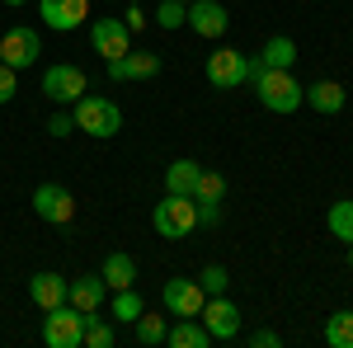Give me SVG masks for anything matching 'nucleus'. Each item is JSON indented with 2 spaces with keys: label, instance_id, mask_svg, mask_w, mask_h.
<instances>
[{
  "label": "nucleus",
  "instance_id": "5701e85b",
  "mask_svg": "<svg viewBox=\"0 0 353 348\" xmlns=\"http://www.w3.org/2000/svg\"><path fill=\"white\" fill-rule=\"evenodd\" d=\"M141 311H146V301H141V292H137V287H123V292H113V320L132 325Z\"/></svg>",
  "mask_w": 353,
  "mask_h": 348
},
{
  "label": "nucleus",
  "instance_id": "4468645a",
  "mask_svg": "<svg viewBox=\"0 0 353 348\" xmlns=\"http://www.w3.org/2000/svg\"><path fill=\"white\" fill-rule=\"evenodd\" d=\"M104 296H109V283H104L99 273H81V278L66 283V301H71L76 311H99Z\"/></svg>",
  "mask_w": 353,
  "mask_h": 348
},
{
  "label": "nucleus",
  "instance_id": "6ab92c4d",
  "mask_svg": "<svg viewBox=\"0 0 353 348\" xmlns=\"http://www.w3.org/2000/svg\"><path fill=\"white\" fill-rule=\"evenodd\" d=\"M99 278L109 283L113 292H123V287H132V283H137V264H132V254H123V249H113L109 259H104V268H99Z\"/></svg>",
  "mask_w": 353,
  "mask_h": 348
},
{
  "label": "nucleus",
  "instance_id": "393cba45",
  "mask_svg": "<svg viewBox=\"0 0 353 348\" xmlns=\"http://www.w3.org/2000/svg\"><path fill=\"white\" fill-rule=\"evenodd\" d=\"M325 344L330 348H353V311H339L325 320Z\"/></svg>",
  "mask_w": 353,
  "mask_h": 348
},
{
  "label": "nucleus",
  "instance_id": "cd10ccee",
  "mask_svg": "<svg viewBox=\"0 0 353 348\" xmlns=\"http://www.w3.org/2000/svg\"><path fill=\"white\" fill-rule=\"evenodd\" d=\"M198 287H203L208 296H226V287H231V273H226L221 264H208L203 273H198Z\"/></svg>",
  "mask_w": 353,
  "mask_h": 348
},
{
  "label": "nucleus",
  "instance_id": "6e6552de",
  "mask_svg": "<svg viewBox=\"0 0 353 348\" xmlns=\"http://www.w3.org/2000/svg\"><path fill=\"white\" fill-rule=\"evenodd\" d=\"M33 212L43 221H52V226H71L76 221V198L61 184H38L33 188Z\"/></svg>",
  "mask_w": 353,
  "mask_h": 348
},
{
  "label": "nucleus",
  "instance_id": "0eeeda50",
  "mask_svg": "<svg viewBox=\"0 0 353 348\" xmlns=\"http://www.w3.org/2000/svg\"><path fill=\"white\" fill-rule=\"evenodd\" d=\"M38 52H43V38H38V28H28V24H14L5 38H0V61H5V66H14V71L33 66Z\"/></svg>",
  "mask_w": 353,
  "mask_h": 348
},
{
  "label": "nucleus",
  "instance_id": "c9c22d12",
  "mask_svg": "<svg viewBox=\"0 0 353 348\" xmlns=\"http://www.w3.org/2000/svg\"><path fill=\"white\" fill-rule=\"evenodd\" d=\"M349 268H353V245H349Z\"/></svg>",
  "mask_w": 353,
  "mask_h": 348
},
{
  "label": "nucleus",
  "instance_id": "20e7f679",
  "mask_svg": "<svg viewBox=\"0 0 353 348\" xmlns=\"http://www.w3.org/2000/svg\"><path fill=\"white\" fill-rule=\"evenodd\" d=\"M43 344L48 348H81L85 344V311H76L71 301L52 306L43 316Z\"/></svg>",
  "mask_w": 353,
  "mask_h": 348
},
{
  "label": "nucleus",
  "instance_id": "4be33fe9",
  "mask_svg": "<svg viewBox=\"0 0 353 348\" xmlns=\"http://www.w3.org/2000/svg\"><path fill=\"white\" fill-rule=\"evenodd\" d=\"M330 236L334 240H344V245H353V198H339L334 207H330Z\"/></svg>",
  "mask_w": 353,
  "mask_h": 348
},
{
  "label": "nucleus",
  "instance_id": "7ed1b4c3",
  "mask_svg": "<svg viewBox=\"0 0 353 348\" xmlns=\"http://www.w3.org/2000/svg\"><path fill=\"white\" fill-rule=\"evenodd\" d=\"M254 94H259V104L269 108V113H297L301 99H306V90L297 85L292 71H269V66H264V76L254 81Z\"/></svg>",
  "mask_w": 353,
  "mask_h": 348
},
{
  "label": "nucleus",
  "instance_id": "39448f33",
  "mask_svg": "<svg viewBox=\"0 0 353 348\" xmlns=\"http://www.w3.org/2000/svg\"><path fill=\"white\" fill-rule=\"evenodd\" d=\"M90 48L104 57V61H118V57L132 52V28L123 24L118 14H99V19L90 24Z\"/></svg>",
  "mask_w": 353,
  "mask_h": 348
},
{
  "label": "nucleus",
  "instance_id": "a878e982",
  "mask_svg": "<svg viewBox=\"0 0 353 348\" xmlns=\"http://www.w3.org/2000/svg\"><path fill=\"white\" fill-rule=\"evenodd\" d=\"M193 198H198V203H221V198H226V174L203 170V174H198V184H193Z\"/></svg>",
  "mask_w": 353,
  "mask_h": 348
},
{
  "label": "nucleus",
  "instance_id": "c85d7f7f",
  "mask_svg": "<svg viewBox=\"0 0 353 348\" xmlns=\"http://www.w3.org/2000/svg\"><path fill=\"white\" fill-rule=\"evenodd\" d=\"M156 24L170 28V33H174V28H184V24H189V5H184V0H165L161 10H156Z\"/></svg>",
  "mask_w": 353,
  "mask_h": 348
},
{
  "label": "nucleus",
  "instance_id": "dca6fc26",
  "mask_svg": "<svg viewBox=\"0 0 353 348\" xmlns=\"http://www.w3.org/2000/svg\"><path fill=\"white\" fill-rule=\"evenodd\" d=\"M66 283H71V278H61V273H33V278H28V296H33V306H38V311L61 306V301H66Z\"/></svg>",
  "mask_w": 353,
  "mask_h": 348
},
{
  "label": "nucleus",
  "instance_id": "a211bd4d",
  "mask_svg": "<svg viewBox=\"0 0 353 348\" xmlns=\"http://www.w3.org/2000/svg\"><path fill=\"white\" fill-rule=\"evenodd\" d=\"M165 344H170V348H208V344H212V334L203 329L198 316H179L174 329H165Z\"/></svg>",
  "mask_w": 353,
  "mask_h": 348
},
{
  "label": "nucleus",
  "instance_id": "473e14b6",
  "mask_svg": "<svg viewBox=\"0 0 353 348\" xmlns=\"http://www.w3.org/2000/svg\"><path fill=\"white\" fill-rule=\"evenodd\" d=\"M283 339H278V329H254L250 334V348H278Z\"/></svg>",
  "mask_w": 353,
  "mask_h": 348
},
{
  "label": "nucleus",
  "instance_id": "9d476101",
  "mask_svg": "<svg viewBox=\"0 0 353 348\" xmlns=\"http://www.w3.org/2000/svg\"><path fill=\"white\" fill-rule=\"evenodd\" d=\"M161 301H165L170 316H198L203 301H208V292L198 287V278H170L161 287Z\"/></svg>",
  "mask_w": 353,
  "mask_h": 348
},
{
  "label": "nucleus",
  "instance_id": "2eb2a0df",
  "mask_svg": "<svg viewBox=\"0 0 353 348\" xmlns=\"http://www.w3.org/2000/svg\"><path fill=\"white\" fill-rule=\"evenodd\" d=\"M151 76H161V57L156 52H128L109 61V81H151Z\"/></svg>",
  "mask_w": 353,
  "mask_h": 348
},
{
  "label": "nucleus",
  "instance_id": "ddd939ff",
  "mask_svg": "<svg viewBox=\"0 0 353 348\" xmlns=\"http://www.w3.org/2000/svg\"><path fill=\"white\" fill-rule=\"evenodd\" d=\"M226 24H231V14L221 0H189V28L198 38H221Z\"/></svg>",
  "mask_w": 353,
  "mask_h": 348
},
{
  "label": "nucleus",
  "instance_id": "9b49d317",
  "mask_svg": "<svg viewBox=\"0 0 353 348\" xmlns=\"http://www.w3.org/2000/svg\"><path fill=\"white\" fill-rule=\"evenodd\" d=\"M208 81H212V90H236V85H245V52H236V48L208 52Z\"/></svg>",
  "mask_w": 353,
  "mask_h": 348
},
{
  "label": "nucleus",
  "instance_id": "b1692460",
  "mask_svg": "<svg viewBox=\"0 0 353 348\" xmlns=\"http://www.w3.org/2000/svg\"><path fill=\"white\" fill-rule=\"evenodd\" d=\"M85 348H113V325L99 311H85Z\"/></svg>",
  "mask_w": 353,
  "mask_h": 348
},
{
  "label": "nucleus",
  "instance_id": "1a4fd4ad",
  "mask_svg": "<svg viewBox=\"0 0 353 348\" xmlns=\"http://www.w3.org/2000/svg\"><path fill=\"white\" fill-rule=\"evenodd\" d=\"M198 320H203V329L212 334V344L241 334V311H236L226 296H208V301H203V311H198Z\"/></svg>",
  "mask_w": 353,
  "mask_h": 348
},
{
  "label": "nucleus",
  "instance_id": "c756f323",
  "mask_svg": "<svg viewBox=\"0 0 353 348\" xmlns=\"http://www.w3.org/2000/svg\"><path fill=\"white\" fill-rule=\"evenodd\" d=\"M14 94H19V71H14V66H5V61H0V104H10V99H14Z\"/></svg>",
  "mask_w": 353,
  "mask_h": 348
},
{
  "label": "nucleus",
  "instance_id": "7c9ffc66",
  "mask_svg": "<svg viewBox=\"0 0 353 348\" xmlns=\"http://www.w3.org/2000/svg\"><path fill=\"white\" fill-rule=\"evenodd\" d=\"M48 132L52 136H71L76 132V113H52V118H48Z\"/></svg>",
  "mask_w": 353,
  "mask_h": 348
},
{
  "label": "nucleus",
  "instance_id": "f704fd0d",
  "mask_svg": "<svg viewBox=\"0 0 353 348\" xmlns=\"http://www.w3.org/2000/svg\"><path fill=\"white\" fill-rule=\"evenodd\" d=\"M5 5H28V0H5Z\"/></svg>",
  "mask_w": 353,
  "mask_h": 348
},
{
  "label": "nucleus",
  "instance_id": "f8f14e48",
  "mask_svg": "<svg viewBox=\"0 0 353 348\" xmlns=\"http://www.w3.org/2000/svg\"><path fill=\"white\" fill-rule=\"evenodd\" d=\"M38 14L43 24L57 28V33H71L90 19V0H38Z\"/></svg>",
  "mask_w": 353,
  "mask_h": 348
},
{
  "label": "nucleus",
  "instance_id": "412c9836",
  "mask_svg": "<svg viewBox=\"0 0 353 348\" xmlns=\"http://www.w3.org/2000/svg\"><path fill=\"white\" fill-rule=\"evenodd\" d=\"M259 61H264L269 71H292V61H297V43L278 33V38H269V43H264V52H259Z\"/></svg>",
  "mask_w": 353,
  "mask_h": 348
},
{
  "label": "nucleus",
  "instance_id": "f257e3e1",
  "mask_svg": "<svg viewBox=\"0 0 353 348\" xmlns=\"http://www.w3.org/2000/svg\"><path fill=\"white\" fill-rule=\"evenodd\" d=\"M76 127L85 136H99V141H109V136L123 132V108L104 99V94H81L76 99Z\"/></svg>",
  "mask_w": 353,
  "mask_h": 348
},
{
  "label": "nucleus",
  "instance_id": "423d86ee",
  "mask_svg": "<svg viewBox=\"0 0 353 348\" xmlns=\"http://www.w3.org/2000/svg\"><path fill=\"white\" fill-rule=\"evenodd\" d=\"M85 90H90V81H85L81 66H71V61H57V66L43 71V94H48L52 104H76Z\"/></svg>",
  "mask_w": 353,
  "mask_h": 348
},
{
  "label": "nucleus",
  "instance_id": "bb28decb",
  "mask_svg": "<svg viewBox=\"0 0 353 348\" xmlns=\"http://www.w3.org/2000/svg\"><path fill=\"white\" fill-rule=\"evenodd\" d=\"M132 325H137V344H146V348L165 344V329H170V325H165V316H146V311H141Z\"/></svg>",
  "mask_w": 353,
  "mask_h": 348
},
{
  "label": "nucleus",
  "instance_id": "f3484780",
  "mask_svg": "<svg viewBox=\"0 0 353 348\" xmlns=\"http://www.w3.org/2000/svg\"><path fill=\"white\" fill-rule=\"evenodd\" d=\"M306 104L316 108V113H339V108L349 104V90L339 81H316V85H306Z\"/></svg>",
  "mask_w": 353,
  "mask_h": 348
},
{
  "label": "nucleus",
  "instance_id": "f03ea898",
  "mask_svg": "<svg viewBox=\"0 0 353 348\" xmlns=\"http://www.w3.org/2000/svg\"><path fill=\"white\" fill-rule=\"evenodd\" d=\"M151 226L165 240L189 236V231H198V203L189 193H165V203H156V212H151Z\"/></svg>",
  "mask_w": 353,
  "mask_h": 348
},
{
  "label": "nucleus",
  "instance_id": "72a5a7b5",
  "mask_svg": "<svg viewBox=\"0 0 353 348\" xmlns=\"http://www.w3.org/2000/svg\"><path fill=\"white\" fill-rule=\"evenodd\" d=\"M123 24L132 28V33H137V28H146V10H128V19H123Z\"/></svg>",
  "mask_w": 353,
  "mask_h": 348
},
{
  "label": "nucleus",
  "instance_id": "e433bc0d",
  "mask_svg": "<svg viewBox=\"0 0 353 348\" xmlns=\"http://www.w3.org/2000/svg\"><path fill=\"white\" fill-rule=\"evenodd\" d=\"M184 5H189V0H184Z\"/></svg>",
  "mask_w": 353,
  "mask_h": 348
},
{
  "label": "nucleus",
  "instance_id": "aec40b11",
  "mask_svg": "<svg viewBox=\"0 0 353 348\" xmlns=\"http://www.w3.org/2000/svg\"><path fill=\"white\" fill-rule=\"evenodd\" d=\"M198 174H203V165H198V161H170V170H165V193H189V198H193Z\"/></svg>",
  "mask_w": 353,
  "mask_h": 348
},
{
  "label": "nucleus",
  "instance_id": "2f4dec72",
  "mask_svg": "<svg viewBox=\"0 0 353 348\" xmlns=\"http://www.w3.org/2000/svg\"><path fill=\"white\" fill-rule=\"evenodd\" d=\"M217 221H221V203H198V226H217Z\"/></svg>",
  "mask_w": 353,
  "mask_h": 348
}]
</instances>
